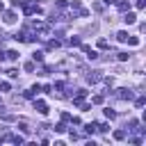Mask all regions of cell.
Returning a JSON list of instances; mask_svg holds the SVG:
<instances>
[{
  "label": "cell",
  "mask_w": 146,
  "mask_h": 146,
  "mask_svg": "<svg viewBox=\"0 0 146 146\" xmlns=\"http://www.w3.org/2000/svg\"><path fill=\"white\" fill-rule=\"evenodd\" d=\"M30 27L34 30L36 39H46V36L50 34V23H43V21H34V23H32Z\"/></svg>",
  "instance_id": "6da1fadb"
},
{
  "label": "cell",
  "mask_w": 146,
  "mask_h": 146,
  "mask_svg": "<svg viewBox=\"0 0 146 146\" xmlns=\"http://www.w3.org/2000/svg\"><path fill=\"white\" fill-rule=\"evenodd\" d=\"M114 96H116L119 100H132V98H135V91H130V89L121 87V89H116V91H114Z\"/></svg>",
  "instance_id": "7a4b0ae2"
},
{
  "label": "cell",
  "mask_w": 146,
  "mask_h": 146,
  "mask_svg": "<svg viewBox=\"0 0 146 146\" xmlns=\"http://www.w3.org/2000/svg\"><path fill=\"white\" fill-rule=\"evenodd\" d=\"M23 14H25V16H32V14H41V7H39L36 2H30V0H27V2L23 5Z\"/></svg>",
  "instance_id": "3957f363"
},
{
  "label": "cell",
  "mask_w": 146,
  "mask_h": 146,
  "mask_svg": "<svg viewBox=\"0 0 146 146\" xmlns=\"http://www.w3.org/2000/svg\"><path fill=\"white\" fill-rule=\"evenodd\" d=\"M98 80H103L100 71H87V82H89V84H96Z\"/></svg>",
  "instance_id": "277c9868"
},
{
  "label": "cell",
  "mask_w": 146,
  "mask_h": 146,
  "mask_svg": "<svg viewBox=\"0 0 146 146\" xmlns=\"http://www.w3.org/2000/svg\"><path fill=\"white\" fill-rule=\"evenodd\" d=\"M80 48H82V52H87V57H89V59H96V57H98V52H96L91 46H87V43H80Z\"/></svg>",
  "instance_id": "5b68a950"
},
{
  "label": "cell",
  "mask_w": 146,
  "mask_h": 146,
  "mask_svg": "<svg viewBox=\"0 0 146 146\" xmlns=\"http://www.w3.org/2000/svg\"><path fill=\"white\" fill-rule=\"evenodd\" d=\"M16 18H18V16H16V11H5V14H2V21H5L7 25H14V23H16Z\"/></svg>",
  "instance_id": "8992f818"
},
{
  "label": "cell",
  "mask_w": 146,
  "mask_h": 146,
  "mask_svg": "<svg viewBox=\"0 0 146 146\" xmlns=\"http://www.w3.org/2000/svg\"><path fill=\"white\" fill-rule=\"evenodd\" d=\"M84 96H87V89H78V94L73 96V105H75V107H80V103L84 100Z\"/></svg>",
  "instance_id": "52a82bcc"
},
{
  "label": "cell",
  "mask_w": 146,
  "mask_h": 146,
  "mask_svg": "<svg viewBox=\"0 0 146 146\" xmlns=\"http://www.w3.org/2000/svg\"><path fill=\"white\" fill-rule=\"evenodd\" d=\"M34 110L39 114H48V103L46 100H34Z\"/></svg>",
  "instance_id": "ba28073f"
},
{
  "label": "cell",
  "mask_w": 146,
  "mask_h": 146,
  "mask_svg": "<svg viewBox=\"0 0 146 146\" xmlns=\"http://www.w3.org/2000/svg\"><path fill=\"white\" fill-rule=\"evenodd\" d=\"M123 21H125L128 25H132V23L137 21V14H135V11H125V14H123Z\"/></svg>",
  "instance_id": "9c48e42d"
},
{
  "label": "cell",
  "mask_w": 146,
  "mask_h": 146,
  "mask_svg": "<svg viewBox=\"0 0 146 146\" xmlns=\"http://www.w3.org/2000/svg\"><path fill=\"white\" fill-rule=\"evenodd\" d=\"M112 2H114L121 11H128V2H125V0H112Z\"/></svg>",
  "instance_id": "30bf717a"
},
{
  "label": "cell",
  "mask_w": 146,
  "mask_h": 146,
  "mask_svg": "<svg viewBox=\"0 0 146 146\" xmlns=\"http://www.w3.org/2000/svg\"><path fill=\"white\" fill-rule=\"evenodd\" d=\"M7 59L9 62H16L18 59V50H7Z\"/></svg>",
  "instance_id": "8fae6325"
},
{
  "label": "cell",
  "mask_w": 146,
  "mask_h": 146,
  "mask_svg": "<svg viewBox=\"0 0 146 146\" xmlns=\"http://www.w3.org/2000/svg\"><path fill=\"white\" fill-rule=\"evenodd\" d=\"M64 89H66V82H55L52 84V91H62L64 94Z\"/></svg>",
  "instance_id": "7c38bea8"
},
{
  "label": "cell",
  "mask_w": 146,
  "mask_h": 146,
  "mask_svg": "<svg viewBox=\"0 0 146 146\" xmlns=\"http://www.w3.org/2000/svg\"><path fill=\"white\" fill-rule=\"evenodd\" d=\"M11 144L21 146V144H25V137H21V135H14V137H11Z\"/></svg>",
  "instance_id": "4fadbf2b"
},
{
  "label": "cell",
  "mask_w": 146,
  "mask_h": 146,
  "mask_svg": "<svg viewBox=\"0 0 146 146\" xmlns=\"http://www.w3.org/2000/svg\"><path fill=\"white\" fill-rule=\"evenodd\" d=\"M116 39H119L121 43H125V39H128V32H125V30H121V32H116Z\"/></svg>",
  "instance_id": "5bb4252c"
},
{
  "label": "cell",
  "mask_w": 146,
  "mask_h": 146,
  "mask_svg": "<svg viewBox=\"0 0 146 146\" xmlns=\"http://www.w3.org/2000/svg\"><path fill=\"white\" fill-rule=\"evenodd\" d=\"M125 43H130V46H139V36H130V34H128Z\"/></svg>",
  "instance_id": "9a60e30c"
},
{
  "label": "cell",
  "mask_w": 146,
  "mask_h": 146,
  "mask_svg": "<svg viewBox=\"0 0 146 146\" xmlns=\"http://www.w3.org/2000/svg\"><path fill=\"white\" fill-rule=\"evenodd\" d=\"M84 132H87V135H94V132H96V123H87V125H84Z\"/></svg>",
  "instance_id": "2e32d148"
},
{
  "label": "cell",
  "mask_w": 146,
  "mask_h": 146,
  "mask_svg": "<svg viewBox=\"0 0 146 146\" xmlns=\"http://www.w3.org/2000/svg\"><path fill=\"white\" fill-rule=\"evenodd\" d=\"M112 137L121 141V139H125V130H114V135H112Z\"/></svg>",
  "instance_id": "e0dca14e"
},
{
  "label": "cell",
  "mask_w": 146,
  "mask_h": 146,
  "mask_svg": "<svg viewBox=\"0 0 146 146\" xmlns=\"http://www.w3.org/2000/svg\"><path fill=\"white\" fill-rule=\"evenodd\" d=\"M68 43L75 48V46H80V43H82V39H80V36H71V39H68Z\"/></svg>",
  "instance_id": "ac0fdd59"
},
{
  "label": "cell",
  "mask_w": 146,
  "mask_h": 146,
  "mask_svg": "<svg viewBox=\"0 0 146 146\" xmlns=\"http://www.w3.org/2000/svg\"><path fill=\"white\" fill-rule=\"evenodd\" d=\"M137 125H139V121H137V119H130V121H128V125H125V128H128V130H135V128H137Z\"/></svg>",
  "instance_id": "d6986e66"
},
{
  "label": "cell",
  "mask_w": 146,
  "mask_h": 146,
  "mask_svg": "<svg viewBox=\"0 0 146 146\" xmlns=\"http://www.w3.org/2000/svg\"><path fill=\"white\" fill-rule=\"evenodd\" d=\"M105 9V2L100 0V2H94V11H103Z\"/></svg>",
  "instance_id": "ffe728a7"
},
{
  "label": "cell",
  "mask_w": 146,
  "mask_h": 146,
  "mask_svg": "<svg viewBox=\"0 0 146 146\" xmlns=\"http://www.w3.org/2000/svg\"><path fill=\"white\" fill-rule=\"evenodd\" d=\"M59 46H62V43H59L57 39H52V41H48V48H50V50H55V48H59Z\"/></svg>",
  "instance_id": "44dd1931"
},
{
  "label": "cell",
  "mask_w": 146,
  "mask_h": 146,
  "mask_svg": "<svg viewBox=\"0 0 146 146\" xmlns=\"http://www.w3.org/2000/svg\"><path fill=\"white\" fill-rule=\"evenodd\" d=\"M103 100H105V96H100V94H98V96H94V98H91V103H94V105H100V103H103Z\"/></svg>",
  "instance_id": "7402d4cb"
},
{
  "label": "cell",
  "mask_w": 146,
  "mask_h": 146,
  "mask_svg": "<svg viewBox=\"0 0 146 146\" xmlns=\"http://www.w3.org/2000/svg\"><path fill=\"white\" fill-rule=\"evenodd\" d=\"M135 105H137V107H144V105H146V98H144V96L135 98Z\"/></svg>",
  "instance_id": "603a6c76"
},
{
  "label": "cell",
  "mask_w": 146,
  "mask_h": 146,
  "mask_svg": "<svg viewBox=\"0 0 146 146\" xmlns=\"http://www.w3.org/2000/svg\"><path fill=\"white\" fill-rule=\"evenodd\" d=\"M103 112H105V116H107V119H116V112H114V110H110V107H107V110H103Z\"/></svg>",
  "instance_id": "cb8c5ba5"
},
{
  "label": "cell",
  "mask_w": 146,
  "mask_h": 146,
  "mask_svg": "<svg viewBox=\"0 0 146 146\" xmlns=\"http://www.w3.org/2000/svg\"><path fill=\"white\" fill-rule=\"evenodd\" d=\"M0 114H2V121H16L14 114H7V112H0Z\"/></svg>",
  "instance_id": "d4e9b609"
},
{
  "label": "cell",
  "mask_w": 146,
  "mask_h": 146,
  "mask_svg": "<svg viewBox=\"0 0 146 146\" xmlns=\"http://www.w3.org/2000/svg\"><path fill=\"white\" fill-rule=\"evenodd\" d=\"M98 48H100V50H107V48H110V43H107L105 39H100V41H98Z\"/></svg>",
  "instance_id": "484cf974"
},
{
  "label": "cell",
  "mask_w": 146,
  "mask_h": 146,
  "mask_svg": "<svg viewBox=\"0 0 146 146\" xmlns=\"http://www.w3.org/2000/svg\"><path fill=\"white\" fill-rule=\"evenodd\" d=\"M23 68H25L27 73H32V71H34V62H25V66H23Z\"/></svg>",
  "instance_id": "4316f807"
},
{
  "label": "cell",
  "mask_w": 146,
  "mask_h": 146,
  "mask_svg": "<svg viewBox=\"0 0 146 146\" xmlns=\"http://www.w3.org/2000/svg\"><path fill=\"white\" fill-rule=\"evenodd\" d=\"M64 130H66V123H64V121H62V123H57V125H55V132H64Z\"/></svg>",
  "instance_id": "83f0119b"
},
{
  "label": "cell",
  "mask_w": 146,
  "mask_h": 146,
  "mask_svg": "<svg viewBox=\"0 0 146 146\" xmlns=\"http://www.w3.org/2000/svg\"><path fill=\"white\" fill-rule=\"evenodd\" d=\"M9 89H11L9 82H0V91H9Z\"/></svg>",
  "instance_id": "f1b7e54d"
},
{
  "label": "cell",
  "mask_w": 146,
  "mask_h": 146,
  "mask_svg": "<svg viewBox=\"0 0 146 146\" xmlns=\"http://www.w3.org/2000/svg\"><path fill=\"white\" fill-rule=\"evenodd\" d=\"M18 128H21V132H23V135H30V128H27V123H21Z\"/></svg>",
  "instance_id": "f546056e"
},
{
  "label": "cell",
  "mask_w": 146,
  "mask_h": 146,
  "mask_svg": "<svg viewBox=\"0 0 146 146\" xmlns=\"http://www.w3.org/2000/svg\"><path fill=\"white\" fill-rule=\"evenodd\" d=\"M11 137H14V135H11V132H5V135H2V137H0V141H11Z\"/></svg>",
  "instance_id": "4dcf8cb0"
},
{
  "label": "cell",
  "mask_w": 146,
  "mask_h": 146,
  "mask_svg": "<svg viewBox=\"0 0 146 146\" xmlns=\"http://www.w3.org/2000/svg\"><path fill=\"white\" fill-rule=\"evenodd\" d=\"M32 57H34V62H43V52H34Z\"/></svg>",
  "instance_id": "1f68e13d"
},
{
  "label": "cell",
  "mask_w": 146,
  "mask_h": 146,
  "mask_svg": "<svg viewBox=\"0 0 146 146\" xmlns=\"http://www.w3.org/2000/svg\"><path fill=\"white\" fill-rule=\"evenodd\" d=\"M116 57H119V59H121V62H125V59H128V57H130V55H128V52H116Z\"/></svg>",
  "instance_id": "d6a6232c"
},
{
  "label": "cell",
  "mask_w": 146,
  "mask_h": 146,
  "mask_svg": "<svg viewBox=\"0 0 146 146\" xmlns=\"http://www.w3.org/2000/svg\"><path fill=\"white\" fill-rule=\"evenodd\" d=\"M34 94H36V91H34V89H27V91H25V94H23V96H25V98H34Z\"/></svg>",
  "instance_id": "836d02e7"
},
{
  "label": "cell",
  "mask_w": 146,
  "mask_h": 146,
  "mask_svg": "<svg viewBox=\"0 0 146 146\" xmlns=\"http://www.w3.org/2000/svg\"><path fill=\"white\" fill-rule=\"evenodd\" d=\"M25 2H27V0H11V5H14V7H23Z\"/></svg>",
  "instance_id": "e575fe53"
},
{
  "label": "cell",
  "mask_w": 146,
  "mask_h": 146,
  "mask_svg": "<svg viewBox=\"0 0 146 146\" xmlns=\"http://www.w3.org/2000/svg\"><path fill=\"white\" fill-rule=\"evenodd\" d=\"M7 73H9V78H18V71H16V68H9Z\"/></svg>",
  "instance_id": "d590c367"
},
{
  "label": "cell",
  "mask_w": 146,
  "mask_h": 146,
  "mask_svg": "<svg viewBox=\"0 0 146 146\" xmlns=\"http://www.w3.org/2000/svg\"><path fill=\"white\" fill-rule=\"evenodd\" d=\"M68 137H71V141H75V139H80V135H78V132H73V130L68 132Z\"/></svg>",
  "instance_id": "8d00e7d4"
},
{
  "label": "cell",
  "mask_w": 146,
  "mask_h": 146,
  "mask_svg": "<svg viewBox=\"0 0 146 146\" xmlns=\"http://www.w3.org/2000/svg\"><path fill=\"white\" fill-rule=\"evenodd\" d=\"M103 80H105V84H107V87H112V84H114V78H103Z\"/></svg>",
  "instance_id": "74e56055"
},
{
  "label": "cell",
  "mask_w": 146,
  "mask_h": 146,
  "mask_svg": "<svg viewBox=\"0 0 146 146\" xmlns=\"http://www.w3.org/2000/svg\"><path fill=\"white\" fill-rule=\"evenodd\" d=\"M62 121H64V123H66V121H71V114H68V112H64V114H62Z\"/></svg>",
  "instance_id": "f35d334b"
},
{
  "label": "cell",
  "mask_w": 146,
  "mask_h": 146,
  "mask_svg": "<svg viewBox=\"0 0 146 146\" xmlns=\"http://www.w3.org/2000/svg\"><path fill=\"white\" fill-rule=\"evenodd\" d=\"M130 141H132V144H135V146H139V144H141V137H132V139H130Z\"/></svg>",
  "instance_id": "ab89813d"
},
{
  "label": "cell",
  "mask_w": 146,
  "mask_h": 146,
  "mask_svg": "<svg viewBox=\"0 0 146 146\" xmlns=\"http://www.w3.org/2000/svg\"><path fill=\"white\" fill-rule=\"evenodd\" d=\"M5 59H7V52H5V50H0V62H5Z\"/></svg>",
  "instance_id": "60d3db41"
},
{
  "label": "cell",
  "mask_w": 146,
  "mask_h": 146,
  "mask_svg": "<svg viewBox=\"0 0 146 146\" xmlns=\"http://www.w3.org/2000/svg\"><path fill=\"white\" fill-rule=\"evenodd\" d=\"M5 39H7V36H5V32H2V30H0V43H2V41H5Z\"/></svg>",
  "instance_id": "b9f144b4"
},
{
  "label": "cell",
  "mask_w": 146,
  "mask_h": 146,
  "mask_svg": "<svg viewBox=\"0 0 146 146\" xmlns=\"http://www.w3.org/2000/svg\"><path fill=\"white\" fill-rule=\"evenodd\" d=\"M2 11H5V5H2V2H0V14H2Z\"/></svg>",
  "instance_id": "7bdbcfd3"
}]
</instances>
